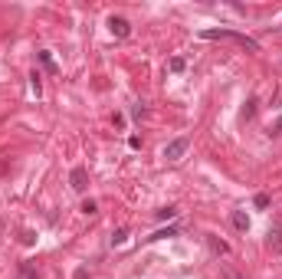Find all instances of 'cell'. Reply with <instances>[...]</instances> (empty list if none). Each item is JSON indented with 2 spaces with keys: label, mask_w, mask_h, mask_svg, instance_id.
I'll return each mask as SVG.
<instances>
[{
  "label": "cell",
  "mask_w": 282,
  "mask_h": 279,
  "mask_svg": "<svg viewBox=\"0 0 282 279\" xmlns=\"http://www.w3.org/2000/svg\"><path fill=\"white\" fill-rule=\"evenodd\" d=\"M200 36H204V40H233V43H239L243 50L259 53V43H256L253 36H246V33H236V30H204Z\"/></svg>",
  "instance_id": "6da1fadb"
},
{
  "label": "cell",
  "mask_w": 282,
  "mask_h": 279,
  "mask_svg": "<svg viewBox=\"0 0 282 279\" xmlns=\"http://www.w3.org/2000/svg\"><path fill=\"white\" fill-rule=\"evenodd\" d=\"M187 145H190L187 138H174V141H167V148H164V158H167V161H181V158H184V151H187Z\"/></svg>",
  "instance_id": "7a4b0ae2"
},
{
  "label": "cell",
  "mask_w": 282,
  "mask_h": 279,
  "mask_svg": "<svg viewBox=\"0 0 282 279\" xmlns=\"http://www.w3.org/2000/svg\"><path fill=\"white\" fill-rule=\"evenodd\" d=\"M69 187H72L76 194H82L89 187V171L86 168H72V174H69Z\"/></svg>",
  "instance_id": "3957f363"
},
{
  "label": "cell",
  "mask_w": 282,
  "mask_h": 279,
  "mask_svg": "<svg viewBox=\"0 0 282 279\" xmlns=\"http://www.w3.org/2000/svg\"><path fill=\"white\" fill-rule=\"evenodd\" d=\"M109 30L115 33L118 40H125V36H128V33H131V23L125 20V17H112V20H109Z\"/></svg>",
  "instance_id": "277c9868"
},
{
  "label": "cell",
  "mask_w": 282,
  "mask_h": 279,
  "mask_svg": "<svg viewBox=\"0 0 282 279\" xmlns=\"http://www.w3.org/2000/svg\"><path fill=\"white\" fill-rule=\"evenodd\" d=\"M269 247L276 250V253H282V227H279V224L269 230Z\"/></svg>",
  "instance_id": "5b68a950"
},
{
  "label": "cell",
  "mask_w": 282,
  "mask_h": 279,
  "mask_svg": "<svg viewBox=\"0 0 282 279\" xmlns=\"http://www.w3.org/2000/svg\"><path fill=\"white\" fill-rule=\"evenodd\" d=\"M230 220H233V227H236V230H243V233L250 230V217L243 214V210H233V217H230Z\"/></svg>",
  "instance_id": "8992f818"
},
{
  "label": "cell",
  "mask_w": 282,
  "mask_h": 279,
  "mask_svg": "<svg viewBox=\"0 0 282 279\" xmlns=\"http://www.w3.org/2000/svg\"><path fill=\"white\" fill-rule=\"evenodd\" d=\"M125 240H128V230L121 227V230H115V233H112V247H121Z\"/></svg>",
  "instance_id": "52a82bcc"
},
{
  "label": "cell",
  "mask_w": 282,
  "mask_h": 279,
  "mask_svg": "<svg viewBox=\"0 0 282 279\" xmlns=\"http://www.w3.org/2000/svg\"><path fill=\"white\" fill-rule=\"evenodd\" d=\"M17 279H40V276H36V269H33L30 263H23V266H20V276H17Z\"/></svg>",
  "instance_id": "ba28073f"
},
{
  "label": "cell",
  "mask_w": 282,
  "mask_h": 279,
  "mask_svg": "<svg viewBox=\"0 0 282 279\" xmlns=\"http://www.w3.org/2000/svg\"><path fill=\"white\" fill-rule=\"evenodd\" d=\"M184 69H187V59L184 56H174L171 59V73H184Z\"/></svg>",
  "instance_id": "9c48e42d"
},
{
  "label": "cell",
  "mask_w": 282,
  "mask_h": 279,
  "mask_svg": "<svg viewBox=\"0 0 282 279\" xmlns=\"http://www.w3.org/2000/svg\"><path fill=\"white\" fill-rule=\"evenodd\" d=\"M40 63H43L46 73H56V63H53V56H49V53H40Z\"/></svg>",
  "instance_id": "30bf717a"
},
{
  "label": "cell",
  "mask_w": 282,
  "mask_h": 279,
  "mask_svg": "<svg viewBox=\"0 0 282 279\" xmlns=\"http://www.w3.org/2000/svg\"><path fill=\"white\" fill-rule=\"evenodd\" d=\"M30 89H33V96L40 99V92H43V86H40V73H33V76H30Z\"/></svg>",
  "instance_id": "8fae6325"
},
{
  "label": "cell",
  "mask_w": 282,
  "mask_h": 279,
  "mask_svg": "<svg viewBox=\"0 0 282 279\" xmlns=\"http://www.w3.org/2000/svg\"><path fill=\"white\" fill-rule=\"evenodd\" d=\"M210 247L217 250V253H230V247L223 243V240H217V236H210Z\"/></svg>",
  "instance_id": "7c38bea8"
},
{
  "label": "cell",
  "mask_w": 282,
  "mask_h": 279,
  "mask_svg": "<svg viewBox=\"0 0 282 279\" xmlns=\"http://www.w3.org/2000/svg\"><path fill=\"white\" fill-rule=\"evenodd\" d=\"M171 217H177V210H174V207H164V210H158V220H171Z\"/></svg>",
  "instance_id": "4fadbf2b"
},
{
  "label": "cell",
  "mask_w": 282,
  "mask_h": 279,
  "mask_svg": "<svg viewBox=\"0 0 282 279\" xmlns=\"http://www.w3.org/2000/svg\"><path fill=\"white\" fill-rule=\"evenodd\" d=\"M253 204H256V207H269V194H256Z\"/></svg>",
  "instance_id": "5bb4252c"
},
{
  "label": "cell",
  "mask_w": 282,
  "mask_h": 279,
  "mask_svg": "<svg viewBox=\"0 0 282 279\" xmlns=\"http://www.w3.org/2000/svg\"><path fill=\"white\" fill-rule=\"evenodd\" d=\"M95 210H98L95 201H82V214H95Z\"/></svg>",
  "instance_id": "9a60e30c"
},
{
  "label": "cell",
  "mask_w": 282,
  "mask_h": 279,
  "mask_svg": "<svg viewBox=\"0 0 282 279\" xmlns=\"http://www.w3.org/2000/svg\"><path fill=\"white\" fill-rule=\"evenodd\" d=\"M20 240H23V243H33V240H36V233H33V230H23Z\"/></svg>",
  "instance_id": "2e32d148"
},
{
  "label": "cell",
  "mask_w": 282,
  "mask_h": 279,
  "mask_svg": "<svg viewBox=\"0 0 282 279\" xmlns=\"http://www.w3.org/2000/svg\"><path fill=\"white\" fill-rule=\"evenodd\" d=\"M112 125H115V128H125V115H112Z\"/></svg>",
  "instance_id": "e0dca14e"
},
{
  "label": "cell",
  "mask_w": 282,
  "mask_h": 279,
  "mask_svg": "<svg viewBox=\"0 0 282 279\" xmlns=\"http://www.w3.org/2000/svg\"><path fill=\"white\" fill-rule=\"evenodd\" d=\"M164 236H174V230H158V233H154L151 240H164Z\"/></svg>",
  "instance_id": "ac0fdd59"
},
{
  "label": "cell",
  "mask_w": 282,
  "mask_h": 279,
  "mask_svg": "<svg viewBox=\"0 0 282 279\" xmlns=\"http://www.w3.org/2000/svg\"><path fill=\"white\" fill-rule=\"evenodd\" d=\"M272 135H282V115H279V122L272 125Z\"/></svg>",
  "instance_id": "d6986e66"
},
{
  "label": "cell",
  "mask_w": 282,
  "mask_h": 279,
  "mask_svg": "<svg viewBox=\"0 0 282 279\" xmlns=\"http://www.w3.org/2000/svg\"><path fill=\"white\" fill-rule=\"evenodd\" d=\"M72 279H89V273H86V269H76V276H72Z\"/></svg>",
  "instance_id": "ffe728a7"
},
{
  "label": "cell",
  "mask_w": 282,
  "mask_h": 279,
  "mask_svg": "<svg viewBox=\"0 0 282 279\" xmlns=\"http://www.w3.org/2000/svg\"><path fill=\"white\" fill-rule=\"evenodd\" d=\"M3 168H7V164H3V161H0V171H3Z\"/></svg>",
  "instance_id": "44dd1931"
}]
</instances>
